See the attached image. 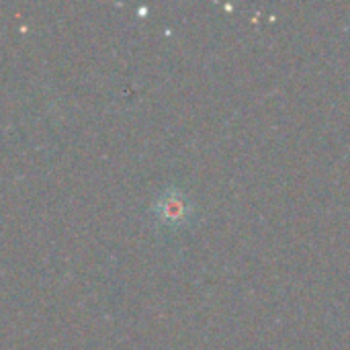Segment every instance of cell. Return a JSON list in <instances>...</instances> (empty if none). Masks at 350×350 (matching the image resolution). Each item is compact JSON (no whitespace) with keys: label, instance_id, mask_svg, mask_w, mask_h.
<instances>
[{"label":"cell","instance_id":"1","mask_svg":"<svg viewBox=\"0 0 350 350\" xmlns=\"http://www.w3.org/2000/svg\"><path fill=\"white\" fill-rule=\"evenodd\" d=\"M158 217L168 221V224H176L185 217V203L174 197V195H166L158 201Z\"/></svg>","mask_w":350,"mask_h":350}]
</instances>
